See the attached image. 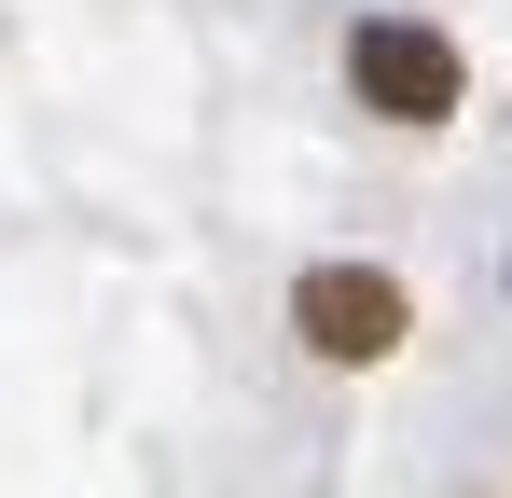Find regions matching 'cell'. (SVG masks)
I'll return each instance as SVG.
<instances>
[{"label":"cell","instance_id":"cell-1","mask_svg":"<svg viewBox=\"0 0 512 498\" xmlns=\"http://www.w3.org/2000/svg\"><path fill=\"white\" fill-rule=\"evenodd\" d=\"M457 83L471 70H457V42H443L429 14H360V28H346V97L388 111V125H443Z\"/></svg>","mask_w":512,"mask_h":498},{"label":"cell","instance_id":"cell-2","mask_svg":"<svg viewBox=\"0 0 512 498\" xmlns=\"http://www.w3.org/2000/svg\"><path fill=\"white\" fill-rule=\"evenodd\" d=\"M291 332H305L319 360H388V346H402V277H374V263H319V277L291 291Z\"/></svg>","mask_w":512,"mask_h":498}]
</instances>
